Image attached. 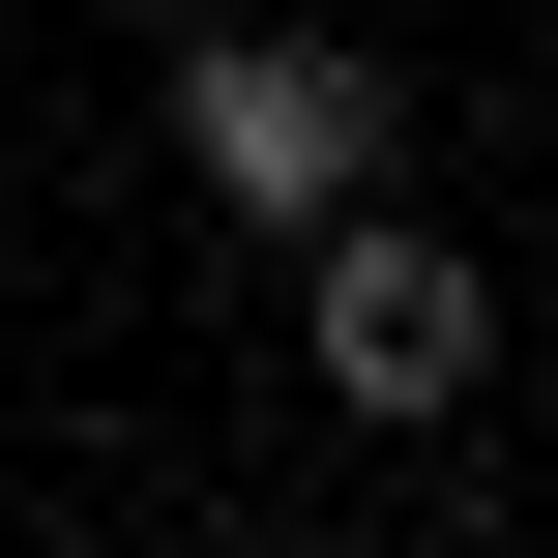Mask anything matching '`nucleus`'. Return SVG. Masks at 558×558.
<instances>
[{"mask_svg": "<svg viewBox=\"0 0 558 558\" xmlns=\"http://www.w3.org/2000/svg\"><path fill=\"white\" fill-rule=\"evenodd\" d=\"M147 118H177V177H206L235 235H324V206H383V177H412L383 29H177V59H147Z\"/></svg>", "mask_w": 558, "mask_h": 558, "instance_id": "1", "label": "nucleus"}, {"mask_svg": "<svg viewBox=\"0 0 558 558\" xmlns=\"http://www.w3.org/2000/svg\"><path fill=\"white\" fill-rule=\"evenodd\" d=\"M294 383H324L353 441L471 412V383H500V265H471L412 177H383V206H324V235H294Z\"/></svg>", "mask_w": 558, "mask_h": 558, "instance_id": "2", "label": "nucleus"}]
</instances>
